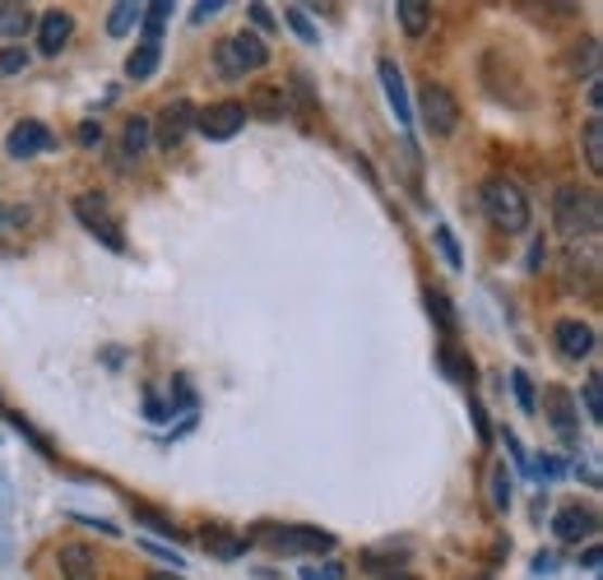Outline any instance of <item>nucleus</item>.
I'll use <instances>...</instances> for the list:
<instances>
[{
    "instance_id": "nucleus-1",
    "label": "nucleus",
    "mask_w": 603,
    "mask_h": 580,
    "mask_svg": "<svg viewBox=\"0 0 603 580\" xmlns=\"http://www.w3.org/2000/svg\"><path fill=\"white\" fill-rule=\"evenodd\" d=\"M478 205H482V214L492 219V227H502V233H525V227H529V200L511 177H488V182H482Z\"/></svg>"
},
{
    "instance_id": "nucleus-2",
    "label": "nucleus",
    "mask_w": 603,
    "mask_h": 580,
    "mask_svg": "<svg viewBox=\"0 0 603 580\" xmlns=\"http://www.w3.org/2000/svg\"><path fill=\"white\" fill-rule=\"evenodd\" d=\"M214 65H218V75L223 79H247L255 75V70H265L269 65V42L261 38V33H233V38H223L214 47Z\"/></svg>"
},
{
    "instance_id": "nucleus-3",
    "label": "nucleus",
    "mask_w": 603,
    "mask_h": 580,
    "mask_svg": "<svg viewBox=\"0 0 603 580\" xmlns=\"http://www.w3.org/2000/svg\"><path fill=\"white\" fill-rule=\"evenodd\" d=\"M553 219H557V233L562 237H599V196L594 190H580V186H562L557 190V205H553Z\"/></svg>"
},
{
    "instance_id": "nucleus-4",
    "label": "nucleus",
    "mask_w": 603,
    "mask_h": 580,
    "mask_svg": "<svg viewBox=\"0 0 603 580\" xmlns=\"http://www.w3.org/2000/svg\"><path fill=\"white\" fill-rule=\"evenodd\" d=\"M75 214L102 246H108V251H126V233H121V223L108 214V196H93V190H89V196H79Z\"/></svg>"
},
{
    "instance_id": "nucleus-5",
    "label": "nucleus",
    "mask_w": 603,
    "mask_h": 580,
    "mask_svg": "<svg viewBox=\"0 0 603 580\" xmlns=\"http://www.w3.org/2000/svg\"><path fill=\"white\" fill-rule=\"evenodd\" d=\"M418 108H423V126L432 131L437 139L455 135V126H460V102H455V94L445 89V84H427Z\"/></svg>"
},
{
    "instance_id": "nucleus-6",
    "label": "nucleus",
    "mask_w": 603,
    "mask_h": 580,
    "mask_svg": "<svg viewBox=\"0 0 603 580\" xmlns=\"http://www.w3.org/2000/svg\"><path fill=\"white\" fill-rule=\"evenodd\" d=\"M247 102H237V98H228V102H214V108H204V112H196V131L204 135V139H214V145H223V139H233L241 126H247Z\"/></svg>"
},
{
    "instance_id": "nucleus-7",
    "label": "nucleus",
    "mask_w": 603,
    "mask_h": 580,
    "mask_svg": "<svg viewBox=\"0 0 603 580\" xmlns=\"http://www.w3.org/2000/svg\"><path fill=\"white\" fill-rule=\"evenodd\" d=\"M265 543L274 553H330L335 534L316 530V525H288V530H269Z\"/></svg>"
},
{
    "instance_id": "nucleus-8",
    "label": "nucleus",
    "mask_w": 603,
    "mask_h": 580,
    "mask_svg": "<svg viewBox=\"0 0 603 580\" xmlns=\"http://www.w3.org/2000/svg\"><path fill=\"white\" fill-rule=\"evenodd\" d=\"M191 131H196V108H191V102H186V98L167 102V108H163V116L153 121V135H159V145H163V149H177V145H181V139L191 135Z\"/></svg>"
},
{
    "instance_id": "nucleus-9",
    "label": "nucleus",
    "mask_w": 603,
    "mask_h": 580,
    "mask_svg": "<svg viewBox=\"0 0 603 580\" xmlns=\"http://www.w3.org/2000/svg\"><path fill=\"white\" fill-rule=\"evenodd\" d=\"M47 149H56V135H51L42 121H20V126L5 135V153L10 158H38Z\"/></svg>"
},
{
    "instance_id": "nucleus-10",
    "label": "nucleus",
    "mask_w": 603,
    "mask_h": 580,
    "mask_svg": "<svg viewBox=\"0 0 603 580\" xmlns=\"http://www.w3.org/2000/svg\"><path fill=\"white\" fill-rule=\"evenodd\" d=\"M553 534H557L562 543L594 539V534H599V511H594V506H566V511L553 516Z\"/></svg>"
},
{
    "instance_id": "nucleus-11",
    "label": "nucleus",
    "mask_w": 603,
    "mask_h": 580,
    "mask_svg": "<svg viewBox=\"0 0 603 580\" xmlns=\"http://www.w3.org/2000/svg\"><path fill=\"white\" fill-rule=\"evenodd\" d=\"M376 79H381L386 102L394 108V121H400V126H413V108H409V89H404L400 65H394L390 57H381V61H376Z\"/></svg>"
},
{
    "instance_id": "nucleus-12",
    "label": "nucleus",
    "mask_w": 603,
    "mask_h": 580,
    "mask_svg": "<svg viewBox=\"0 0 603 580\" xmlns=\"http://www.w3.org/2000/svg\"><path fill=\"white\" fill-rule=\"evenodd\" d=\"M71 33H75V20L65 10H47L42 20H38V51L42 57H61V47L71 42Z\"/></svg>"
},
{
    "instance_id": "nucleus-13",
    "label": "nucleus",
    "mask_w": 603,
    "mask_h": 580,
    "mask_svg": "<svg viewBox=\"0 0 603 580\" xmlns=\"http://www.w3.org/2000/svg\"><path fill=\"white\" fill-rule=\"evenodd\" d=\"M543 414H548V423H553L562 436H571L576 423H580V414H576V399L566 385H548L543 391Z\"/></svg>"
},
{
    "instance_id": "nucleus-14",
    "label": "nucleus",
    "mask_w": 603,
    "mask_h": 580,
    "mask_svg": "<svg viewBox=\"0 0 603 580\" xmlns=\"http://www.w3.org/2000/svg\"><path fill=\"white\" fill-rule=\"evenodd\" d=\"M56 567H61V580H98V557L84 543H65L56 553Z\"/></svg>"
},
{
    "instance_id": "nucleus-15",
    "label": "nucleus",
    "mask_w": 603,
    "mask_h": 580,
    "mask_svg": "<svg viewBox=\"0 0 603 580\" xmlns=\"http://www.w3.org/2000/svg\"><path fill=\"white\" fill-rule=\"evenodd\" d=\"M553 340H557V348H562L566 358H590L594 354V330L585 325V321H557Z\"/></svg>"
},
{
    "instance_id": "nucleus-16",
    "label": "nucleus",
    "mask_w": 603,
    "mask_h": 580,
    "mask_svg": "<svg viewBox=\"0 0 603 580\" xmlns=\"http://www.w3.org/2000/svg\"><path fill=\"white\" fill-rule=\"evenodd\" d=\"M288 112V89L284 84H261L247 102V116H261V121H284Z\"/></svg>"
},
{
    "instance_id": "nucleus-17",
    "label": "nucleus",
    "mask_w": 603,
    "mask_h": 580,
    "mask_svg": "<svg viewBox=\"0 0 603 580\" xmlns=\"http://www.w3.org/2000/svg\"><path fill=\"white\" fill-rule=\"evenodd\" d=\"M28 28H33V10L20 5V0H0V38L14 42V38H24Z\"/></svg>"
},
{
    "instance_id": "nucleus-18",
    "label": "nucleus",
    "mask_w": 603,
    "mask_h": 580,
    "mask_svg": "<svg viewBox=\"0 0 603 580\" xmlns=\"http://www.w3.org/2000/svg\"><path fill=\"white\" fill-rule=\"evenodd\" d=\"M159 61H163V47H159V42H140V47H135L130 57H126V75H130V79H149L153 70H159Z\"/></svg>"
},
{
    "instance_id": "nucleus-19",
    "label": "nucleus",
    "mask_w": 603,
    "mask_h": 580,
    "mask_svg": "<svg viewBox=\"0 0 603 580\" xmlns=\"http://www.w3.org/2000/svg\"><path fill=\"white\" fill-rule=\"evenodd\" d=\"M394 14H400V28L409 33V38H423L427 24H432V10H427L423 0H400V5H394Z\"/></svg>"
},
{
    "instance_id": "nucleus-20",
    "label": "nucleus",
    "mask_w": 603,
    "mask_h": 580,
    "mask_svg": "<svg viewBox=\"0 0 603 580\" xmlns=\"http://www.w3.org/2000/svg\"><path fill=\"white\" fill-rule=\"evenodd\" d=\"M585 163L590 172H603V116L585 121Z\"/></svg>"
},
{
    "instance_id": "nucleus-21",
    "label": "nucleus",
    "mask_w": 603,
    "mask_h": 580,
    "mask_svg": "<svg viewBox=\"0 0 603 580\" xmlns=\"http://www.w3.org/2000/svg\"><path fill=\"white\" fill-rule=\"evenodd\" d=\"M140 14H145V5H135V0H121V5H112V20H108V33L112 38H126V33L140 24Z\"/></svg>"
},
{
    "instance_id": "nucleus-22",
    "label": "nucleus",
    "mask_w": 603,
    "mask_h": 580,
    "mask_svg": "<svg viewBox=\"0 0 603 580\" xmlns=\"http://www.w3.org/2000/svg\"><path fill=\"white\" fill-rule=\"evenodd\" d=\"M167 14H172L167 0H153V5H145V14H140V24H145V42H159V33H163V24H167Z\"/></svg>"
},
{
    "instance_id": "nucleus-23",
    "label": "nucleus",
    "mask_w": 603,
    "mask_h": 580,
    "mask_svg": "<svg viewBox=\"0 0 603 580\" xmlns=\"http://www.w3.org/2000/svg\"><path fill=\"white\" fill-rule=\"evenodd\" d=\"M149 135H153V121H145V116H130V121H126V153H135V158H140V149L149 145Z\"/></svg>"
},
{
    "instance_id": "nucleus-24",
    "label": "nucleus",
    "mask_w": 603,
    "mask_h": 580,
    "mask_svg": "<svg viewBox=\"0 0 603 580\" xmlns=\"http://www.w3.org/2000/svg\"><path fill=\"white\" fill-rule=\"evenodd\" d=\"M284 20H288V28L298 33L302 42H321V33H316L312 20H306V10H302V5H288V10H284Z\"/></svg>"
},
{
    "instance_id": "nucleus-25",
    "label": "nucleus",
    "mask_w": 603,
    "mask_h": 580,
    "mask_svg": "<svg viewBox=\"0 0 603 580\" xmlns=\"http://www.w3.org/2000/svg\"><path fill=\"white\" fill-rule=\"evenodd\" d=\"M427 311L437 316V325H441V330H460L455 307H451V297H445V293H427Z\"/></svg>"
},
{
    "instance_id": "nucleus-26",
    "label": "nucleus",
    "mask_w": 603,
    "mask_h": 580,
    "mask_svg": "<svg viewBox=\"0 0 603 580\" xmlns=\"http://www.w3.org/2000/svg\"><path fill=\"white\" fill-rule=\"evenodd\" d=\"M580 395H585V414H590V423H603V381L590 377L580 385Z\"/></svg>"
},
{
    "instance_id": "nucleus-27",
    "label": "nucleus",
    "mask_w": 603,
    "mask_h": 580,
    "mask_svg": "<svg viewBox=\"0 0 603 580\" xmlns=\"http://www.w3.org/2000/svg\"><path fill=\"white\" fill-rule=\"evenodd\" d=\"M437 246H441V256H445V266H451V270H460L464 266V256H460V242H455V233H451V227H437Z\"/></svg>"
},
{
    "instance_id": "nucleus-28",
    "label": "nucleus",
    "mask_w": 603,
    "mask_h": 580,
    "mask_svg": "<svg viewBox=\"0 0 603 580\" xmlns=\"http://www.w3.org/2000/svg\"><path fill=\"white\" fill-rule=\"evenodd\" d=\"M511 385H515V399H520V409H525V414L539 409V399H533V381H529L525 372H511Z\"/></svg>"
},
{
    "instance_id": "nucleus-29",
    "label": "nucleus",
    "mask_w": 603,
    "mask_h": 580,
    "mask_svg": "<svg viewBox=\"0 0 603 580\" xmlns=\"http://www.w3.org/2000/svg\"><path fill=\"white\" fill-rule=\"evenodd\" d=\"M492 506H497V511H506V506H511V479H506L502 465L492 469Z\"/></svg>"
},
{
    "instance_id": "nucleus-30",
    "label": "nucleus",
    "mask_w": 603,
    "mask_h": 580,
    "mask_svg": "<svg viewBox=\"0 0 603 580\" xmlns=\"http://www.w3.org/2000/svg\"><path fill=\"white\" fill-rule=\"evenodd\" d=\"M135 520H145V525H153V530H159V534H172V539H177V525H172V520H163L159 511H149V506H135Z\"/></svg>"
},
{
    "instance_id": "nucleus-31",
    "label": "nucleus",
    "mask_w": 603,
    "mask_h": 580,
    "mask_svg": "<svg viewBox=\"0 0 603 580\" xmlns=\"http://www.w3.org/2000/svg\"><path fill=\"white\" fill-rule=\"evenodd\" d=\"M571 65H576V70H585V75H594V65H599V42H585V47H576Z\"/></svg>"
},
{
    "instance_id": "nucleus-32",
    "label": "nucleus",
    "mask_w": 603,
    "mask_h": 580,
    "mask_svg": "<svg viewBox=\"0 0 603 580\" xmlns=\"http://www.w3.org/2000/svg\"><path fill=\"white\" fill-rule=\"evenodd\" d=\"M24 65H28V51L24 47H10L5 57H0V75H20Z\"/></svg>"
},
{
    "instance_id": "nucleus-33",
    "label": "nucleus",
    "mask_w": 603,
    "mask_h": 580,
    "mask_svg": "<svg viewBox=\"0 0 603 580\" xmlns=\"http://www.w3.org/2000/svg\"><path fill=\"white\" fill-rule=\"evenodd\" d=\"M218 10H223V0H204V5H196V14H191V20H196V24H210Z\"/></svg>"
},
{
    "instance_id": "nucleus-34",
    "label": "nucleus",
    "mask_w": 603,
    "mask_h": 580,
    "mask_svg": "<svg viewBox=\"0 0 603 580\" xmlns=\"http://www.w3.org/2000/svg\"><path fill=\"white\" fill-rule=\"evenodd\" d=\"M247 14H251V24H255V28H274V10H269V5H251Z\"/></svg>"
},
{
    "instance_id": "nucleus-35",
    "label": "nucleus",
    "mask_w": 603,
    "mask_h": 580,
    "mask_svg": "<svg viewBox=\"0 0 603 580\" xmlns=\"http://www.w3.org/2000/svg\"><path fill=\"white\" fill-rule=\"evenodd\" d=\"M79 145H102V126H98V121H84V131H79Z\"/></svg>"
},
{
    "instance_id": "nucleus-36",
    "label": "nucleus",
    "mask_w": 603,
    "mask_h": 580,
    "mask_svg": "<svg viewBox=\"0 0 603 580\" xmlns=\"http://www.w3.org/2000/svg\"><path fill=\"white\" fill-rule=\"evenodd\" d=\"M302 580H343V571L330 562V567H321V571H302Z\"/></svg>"
},
{
    "instance_id": "nucleus-37",
    "label": "nucleus",
    "mask_w": 603,
    "mask_h": 580,
    "mask_svg": "<svg viewBox=\"0 0 603 580\" xmlns=\"http://www.w3.org/2000/svg\"><path fill=\"white\" fill-rule=\"evenodd\" d=\"M79 525H89V530H98V534H116V525L112 520H93V516H75Z\"/></svg>"
},
{
    "instance_id": "nucleus-38",
    "label": "nucleus",
    "mask_w": 603,
    "mask_h": 580,
    "mask_svg": "<svg viewBox=\"0 0 603 580\" xmlns=\"http://www.w3.org/2000/svg\"><path fill=\"white\" fill-rule=\"evenodd\" d=\"M533 473H543V479H553V473H562L557 455H543V465H533Z\"/></svg>"
},
{
    "instance_id": "nucleus-39",
    "label": "nucleus",
    "mask_w": 603,
    "mask_h": 580,
    "mask_svg": "<svg viewBox=\"0 0 603 580\" xmlns=\"http://www.w3.org/2000/svg\"><path fill=\"white\" fill-rule=\"evenodd\" d=\"M149 580H186V576H177V571H153Z\"/></svg>"
},
{
    "instance_id": "nucleus-40",
    "label": "nucleus",
    "mask_w": 603,
    "mask_h": 580,
    "mask_svg": "<svg viewBox=\"0 0 603 580\" xmlns=\"http://www.w3.org/2000/svg\"><path fill=\"white\" fill-rule=\"evenodd\" d=\"M381 580H413L409 571H390V576H381Z\"/></svg>"
}]
</instances>
